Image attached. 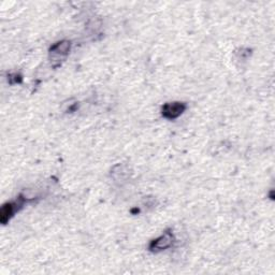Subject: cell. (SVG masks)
I'll return each instance as SVG.
<instances>
[{
  "label": "cell",
  "instance_id": "cell-1",
  "mask_svg": "<svg viewBox=\"0 0 275 275\" xmlns=\"http://www.w3.org/2000/svg\"><path fill=\"white\" fill-rule=\"evenodd\" d=\"M186 104L183 102H169L162 107V116L167 120H175L184 113Z\"/></svg>",
  "mask_w": 275,
  "mask_h": 275
},
{
  "label": "cell",
  "instance_id": "cell-2",
  "mask_svg": "<svg viewBox=\"0 0 275 275\" xmlns=\"http://www.w3.org/2000/svg\"><path fill=\"white\" fill-rule=\"evenodd\" d=\"M174 242V237L171 232H165L162 236L154 240L150 245L152 251H161L172 246Z\"/></svg>",
  "mask_w": 275,
  "mask_h": 275
},
{
  "label": "cell",
  "instance_id": "cell-3",
  "mask_svg": "<svg viewBox=\"0 0 275 275\" xmlns=\"http://www.w3.org/2000/svg\"><path fill=\"white\" fill-rule=\"evenodd\" d=\"M23 203H17V202H10L5 203L2 206L1 211H0V220L4 225L7 224L10 220V218L12 217L16 211H19V207H22Z\"/></svg>",
  "mask_w": 275,
  "mask_h": 275
},
{
  "label": "cell",
  "instance_id": "cell-4",
  "mask_svg": "<svg viewBox=\"0 0 275 275\" xmlns=\"http://www.w3.org/2000/svg\"><path fill=\"white\" fill-rule=\"evenodd\" d=\"M70 51V42L68 41H61L57 42L51 48V53L55 56H66Z\"/></svg>",
  "mask_w": 275,
  "mask_h": 275
}]
</instances>
